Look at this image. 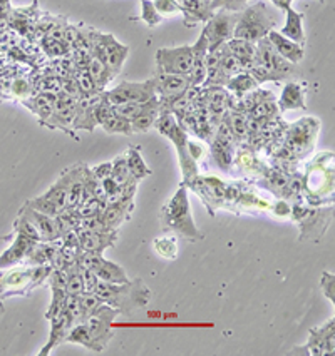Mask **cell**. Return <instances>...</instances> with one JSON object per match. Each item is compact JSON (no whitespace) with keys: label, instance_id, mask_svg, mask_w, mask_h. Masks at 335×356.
Segmentation results:
<instances>
[{"label":"cell","instance_id":"obj_1","mask_svg":"<svg viewBox=\"0 0 335 356\" xmlns=\"http://www.w3.org/2000/svg\"><path fill=\"white\" fill-rule=\"evenodd\" d=\"M102 303L113 306L119 314L131 316L138 309L146 308L151 301V289L144 284L141 278L130 280L126 283H101L94 291Z\"/></svg>","mask_w":335,"mask_h":356},{"label":"cell","instance_id":"obj_2","mask_svg":"<svg viewBox=\"0 0 335 356\" xmlns=\"http://www.w3.org/2000/svg\"><path fill=\"white\" fill-rule=\"evenodd\" d=\"M159 222L163 231L175 233L189 243H196L203 239V233L194 225L188 197V186L185 183L180 184V188L173 194L171 200L161 208Z\"/></svg>","mask_w":335,"mask_h":356},{"label":"cell","instance_id":"obj_3","mask_svg":"<svg viewBox=\"0 0 335 356\" xmlns=\"http://www.w3.org/2000/svg\"><path fill=\"white\" fill-rule=\"evenodd\" d=\"M51 264L44 266H29L24 264L22 268H6L0 270V308L3 309V301L14 296H27L34 288L45 284Z\"/></svg>","mask_w":335,"mask_h":356},{"label":"cell","instance_id":"obj_4","mask_svg":"<svg viewBox=\"0 0 335 356\" xmlns=\"http://www.w3.org/2000/svg\"><path fill=\"white\" fill-rule=\"evenodd\" d=\"M276 26V15L268 9L263 0H258L254 6H247L240 12L233 37L245 39L248 42L256 44L260 39L267 37L268 32Z\"/></svg>","mask_w":335,"mask_h":356},{"label":"cell","instance_id":"obj_5","mask_svg":"<svg viewBox=\"0 0 335 356\" xmlns=\"http://www.w3.org/2000/svg\"><path fill=\"white\" fill-rule=\"evenodd\" d=\"M155 127L158 129L164 138H168L176 146L178 159H180V168L183 172V183H188L193 177L198 176L196 161L189 156L188 152V132L180 126L176 121L175 114L171 113H159L156 119Z\"/></svg>","mask_w":335,"mask_h":356},{"label":"cell","instance_id":"obj_6","mask_svg":"<svg viewBox=\"0 0 335 356\" xmlns=\"http://www.w3.org/2000/svg\"><path fill=\"white\" fill-rule=\"evenodd\" d=\"M292 219L300 227V241L318 243L325 234L327 227L332 222L334 208H307L302 204H293L290 209Z\"/></svg>","mask_w":335,"mask_h":356},{"label":"cell","instance_id":"obj_7","mask_svg":"<svg viewBox=\"0 0 335 356\" xmlns=\"http://www.w3.org/2000/svg\"><path fill=\"white\" fill-rule=\"evenodd\" d=\"M88 49L91 57H96L118 76L124 62L130 56V47L116 40L111 34H99L96 31H88Z\"/></svg>","mask_w":335,"mask_h":356},{"label":"cell","instance_id":"obj_8","mask_svg":"<svg viewBox=\"0 0 335 356\" xmlns=\"http://www.w3.org/2000/svg\"><path fill=\"white\" fill-rule=\"evenodd\" d=\"M256 52H255V62L254 64L260 65L270 74L272 82H283V81H292L293 77L299 76V70L297 65L292 62L285 60L279 52L275 51L274 45H272L268 37H263L258 42L255 44Z\"/></svg>","mask_w":335,"mask_h":356},{"label":"cell","instance_id":"obj_9","mask_svg":"<svg viewBox=\"0 0 335 356\" xmlns=\"http://www.w3.org/2000/svg\"><path fill=\"white\" fill-rule=\"evenodd\" d=\"M240 12L215 10V14L205 22L203 34L208 42V52L217 51L223 44H226L233 37L235 26H237Z\"/></svg>","mask_w":335,"mask_h":356},{"label":"cell","instance_id":"obj_10","mask_svg":"<svg viewBox=\"0 0 335 356\" xmlns=\"http://www.w3.org/2000/svg\"><path fill=\"white\" fill-rule=\"evenodd\" d=\"M118 314L119 313L116 312L113 306L104 303L96 314H93L88 321H84L86 328H88L91 334V339H93L94 353H101L109 345L111 338L114 337L113 323Z\"/></svg>","mask_w":335,"mask_h":356},{"label":"cell","instance_id":"obj_11","mask_svg":"<svg viewBox=\"0 0 335 356\" xmlns=\"http://www.w3.org/2000/svg\"><path fill=\"white\" fill-rule=\"evenodd\" d=\"M193 62L192 45L163 47L156 52V74H180L188 76Z\"/></svg>","mask_w":335,"mask_h":356},{"label":"cell","instance_id":"obj_12","mask_svg":"<svg viewBox=\"0 0 335 356\" xmlns=\"http://www.w3.org/2000/svg\"><path fill=\"white\" fill-rule=\"evenodd\" d=\"M104 96L113 106L126 104V102H148L150 99L156 97L155 82L153 79L143 82H127L114 86L111 90H106Z\"/></svg>","mask_w":335,"mask_h":356},{"label":"cell","instance_id":"obj_13","mask_svg":"<svg viewBox=\"0 0 335 356\" xmlns=\"http://www.w3.org/2000/svg\"><path fill=\"white\" fill-rule=\"evenodd\" d=\"M318 126H320V124H318V119L305 118L288 127L287 144H285V149H287L288 154L304 156L305 152L310 151L313 143L317 140Z\"/></svg>","mask_w":335,"mask_h":356},{"label":"cell","instance_id":"obj_14","mask_svg":"<svg viewBox=\"0 0 335 356\" xmlns=\"http://www.w3.org/2000/svg\"><path fill=\"white\" fill-rule=\"evenodd\" d=\"M302 350H293L292 353H304L310 356H327L335 351V320L330 318L322 326L312 328L309 333V341Z\"/></svg>","mask_w":335,"mask_h":356},{"label":"cell","instance_id":"obj_15","mask_svg":"<svg viewBox=\"0 0 335 356\" xmlns=\"http://www.w3.org/2000/svg\"><path fill=\"white\" fill-rule=\"evenodd\" d=\"M76 96H71V94L57 92V101L56 107H54L52 114L49 115V119L45 121L42 126L51 127V129H62L68 132L69 136H74V115H76V104H77Z\"/></svg>","mask_w":335,"mask_h":356},{"label":"cell","instance_id":"obj_16","mask_svg":"<svg viewBox=\"0 0 335 356\" xmlns=\"http://www.w3.org/2000/svg\"><path fill=\"white\" fill-rule=\"evenodd\" d=\"M82 266L93 271L104 283H126V281H130L126 271L119 264L106 259L102 254L82 252Z\"/></svg>","mask_w":335,"mask_h":356},{"label":"cell","instance_id":"obj_17","mask_svg":"<svg viewBox=\"0 0 335 356\" xmlns=\"http://www.w3.org/2000/svg\"><path fill=\"white\" fill-rule=\"evenodd\" d=\"M155 82L156 96L159 99V104H166L173 99L180 97L192 87L188 76H180V74H156L153 77Z\"/></svg>","mask_w":335,"mask_h":356},{"label":"cell","instance_id":"obj_18","mask_svg":"<svg viewBox=\"0 0 335 356\" xmlns=\"http://www.w3.org/2000/svg\"><path fill=\"white\" fill-rule=\"evenodd\" d=\"M76 234L82 252L93 254H104L107 248H113L118 239V231H93L82 226L77 227Z\"/></svg>","mask_w":335,"mask_h":356},{"label":"cell","instance_id":"obj_19","mask_svg":"<svg viewBox=\"0 0 335 356\" xmlns=\"http://www.w3.org/2000/svg\"><path fill=\"white\" fill-rule=\"evenodd\" d=\"M132 200L134 197H123V200L106 202L104 208L99 213V218H101L106 231H118V227L131 218L132 209H134Z\"/></svg>","mask_w":335,"mask_h":356},{"label":"cell","instance_id":"obj_20","mask_svg":"<svg viewBox=\"0 0 335 356\" xmlns=\"http://www.w3.org/2000/svg\"><path fill=\"white\" fill-rule=\"evenodd\" d=\"M36 241L34 239L27 238V236L15 233L14 243L10 244L9 250H6L0 254V270H6V268L17 266V264H22L29 252L32 251Z\"/></svg>","mask_w":335,"mask_h":356},{"label":"cell","instance_id":"obj_21","mask_svg":"<svg viewBox=\"0 0 335 356\" xmlns=\"http://www.w3.org/2000/svg\"><path fill=\"white\" fill-rule=\"evenodd\" d=\"M49 321H51V334H49L47 345L39 351V356L51 355L54 348H57L59 345H62V343H65V337H68V333L71 331L72 326L76 325L72 318L69 316L64 309H62L61 314H57L56 318H52V320Z\"/></svg>","mask_w":335,"mask_h":356},{"label":"cell","instance_id":"obj_22","mask_svg":"<svg viewBox=\"0 0 335 356\" xmlns=\"http://www.w3.org/2000/svg\"><path fill=\"white\" fill-rule=\"evenodd\" d=\"M183 14V22L186 27H192L194 24L206 22L215 10L212 9V0H178Z\"/></svg>","mask_w":335,"mask_h":356},{"label":"cell","instance_id":"obj_23","mask_svg":"<svg viewBox=\"0 0 335 356\" xmlns=\"http://www.w3.org/2000/svg\"><path fill=\"white\" fill-rule=\"evenodd\" d=\"M193 47V62L192 69H189V82L192 87H201L206 77V56H208V42H206L205 34L201 32L198 40L194 42Z\"/></svg>","mask_w":335,"mask_h":356},{"label":"cell","instance_id":"obj_24","mask_svg":"<svg viewBox=\"0 0 335 356\" xmlns=\"http://www.w3.org/2000/svg\"><path fill=\"white\" fill-rule=\"evenodd\" d=\"M19 213H24L26 216L31 219L32 225L36 226V229L39 231L40 234V241H59L61 239V233L57 229L56 219L52 216H47V214L39 213V211L29 208V206L24 204L22 209Z\"/></svg>","mask_w":335,"mask_h":356},{"label":"cell","instance_id":"obj_25","mask_svg":"<svg viewBox=\"0 0 335 356\" xmlns=\"http://www.w3.org/2000/svg\"><path fill=\"white\" fill-rule=\"evenodd\" d=\"M267 37L272 42V45H274L275 51L279 52L285 60L292 62V64L295 65L304 60V56H305L304 45H299L293 42V40L287 39V37H283L279 31H275V29H272V31L267 34Z\"/></svg>","mask_w":335,"mask_h":356},{"label":"cell","instance_id":"obj_26","mask_svg":"<svg viewBox=\"0 0 335 356\" xmlns=\"http://www.w3.org/2000/svg\"><path fill=\"white\" fill-rule=\"evenodd\" d=\"M57 101V92H39L31 99H24V104L27 106V109L31 113H34L39 119L40 124H44L49 119V115L52 114L54 107H56Z\"/></svg>","mask_w":335,"mask_h":356},{"label":"cell","instance_id":"obj_27","mask_svg":"<svg viewBox=\"0 0 335 356\" xmlns=\"http://www.w3.org/2000/svg\"><path fill=\"white\" fill-rule=\"evenodd\" d=\"M279 111H297L305 109V89L302 84L295 81H290L283 87L282 96H280L279 102H276Z\"/></svg>","mask_w":335,"mask_h":356},{"label":"cell","instance_id":"obj_28","mask_svg":"<svg viewBox=\"0 0 335 356\" xmlns=\"http://www.w3.org/2000/svg\"><path fill=\"white\" fill-rule=\"evenodd\" d=\"M61 239L59 241H39L34 244L32 251L29 252V256L24 263L29 266H44V264H51L56 258L57 250L61 248Z\"/></svg>","mask_w":335,"mask_h":356},{"label":"cell","instance_id":"obj_29","mask_svg":"<svg viewBox=\"0 0 335 356\" xmlns=\"http://www.w3.org/2000/svg\"><path fill=\"white\" fill-rule=\"evenodd\" d=\"M158 115H159V99L156 96L150 99V101L144 104V109L141 113L131 121L132 132H134V134H138V132H148L151 127H155V122L156 119H158Z\"/></svg>","mask_w":335,"mask_h":356},{"label":"cell","instance_id":"obj_30","mask_svg":"<svg viewBox=\"0 0 335 356\" xmlns=\"http://www.w3.org/2000/svg\"><path fill=\"white\" fill-rule=\"evenodd\" d=\"M226 45H228L230 52L233 54L235 59L238 60V64L242 65V69L248 72L255 62V44L248 42L245 39H238V37H231L228 42H226Z\"/></svg>","mask_w":335,"mask_h":356},{"label":"cell","instance_id":"obj_31","mask_svg":"<svg viewBox=\"0 0 335 356\" xmlns=\"http://www.w3.org/2000/svg\"><path fill=\"white\" fill-rule=\"evenodd\" d=\"M287 14V20H285V26L280 31V34L287 39L293 40L295 44L305 45V32H304V14H299L297 10H293L292 7H288L285 10Z\"/></svg>","mask_w":335,"mask_h":356},{"label":"cell","instance_id":"obj_32","mask_svg":"<svg viewBox=\"0 0 335 356\" xmlns=\"http://www.w3.org/2000/svg\"><path fill=\"white\" fill-rule=\"evenodd\" d=\"M37 7V3L31 6L29 9H12L9 20H7V27L14 29L17 31L20 35H31V32L34 31L36 27V20L34 15H32V10Z\"/></svg>","mask_w":335,"mask_h":356},{"label":"cell","instance_id":"obj_33","mask_svg":"<svg viewBox=\"0 0 335 356\" xmlns=\"http://www.w3.org/2000/svg\"><path fill=\"white\" fill-rule=\"evenodd\" d=\"M258 82L255 81V77L251 76L247 70H242V72L237 74V76L230 77L228 82L225 84V89L228 90L231 96H237L238 99H243L247 94L254 92V90L258 89Z\"/></svg>","mask_w":335,"mask_h":356},{"label":"cell","instance_id":"obj_34","mask_svg":"<svg viewBox=\"0 0 335 356\" xmlns=\"http://www.w3.org/2000/svg\"><path fill=\"white\" fill-rule=\"evenodd\" d=\"M233 151L235 146L231 144H225L218 139H212V147H210V154H212L213 161L223 171H230L233 165Z\"/></svg>","mask_w":335,"mask_h":356},{"label":"cell","instance_id":"obj_35","mask_svg":"<svg viewBox=\"0 0 335 356\" xmlns=\"http://www.w3.org/2000/svg\"><path fill=\"white\" fill-rule=\"evenodd\" d=\"M126 163H127V168H130L131 176L134 177V181H138V183L151 174V169L148 168L146 163H144L139 147L132 146V147L127 149Z\"/></svg>","mask_w":335,"mask_h":356},{"label":"cell","instance_id":"obj_36","mask_svg":"<svg viewBox=\"0 0 335 356\" xmlns=\"http://www.w3.org/2000/svg\"><path fill=\"white\" fill-rule=\"evenodd\" d=\"M88 72H89V76L93 77V81L96 82L99 90H104L106 86L116 77V74L113 72V70L107 67L104 62L96 59V57H91V60L88 64Z\"/></svg>","mask_w":335,"mask_h":356},{"label":"cell","instance_id":"obj_37","mask_svg":"<svg viewBox=\"0 0 335 356\" xmlns=\"http://www.w3.org/2000/svg\"><path fill=\"white\" fill-rule=\"evenodd\" d=\"M111 177L121 186V189L124 188H132V186H138V181H134V177L131 176L130 168H127L126 163V154L116 157L113 161V169H111Z\"/></svg>","mask_w":335,"mask_h":356},{"label":"cell","instance_id":"obj_38","mask_svg":"<svg viewBox=\"0 0 335 356\" xmlns=\"http://www.w3.org/2000/svg\"><path fill=\"white\" fill-rule=\"evenodd\" d=\"M77 300H79V314H77V323H84L88 321L93 314H96L99 309H101V306L104 305L102 303L99 298L94 295V293H81L79 296H77Z\"/></svg>","mask_w":335,"mask_h":356},{"label":"cell","instance_id":"obj_39","mask_svg":"<svg viewBox=\"0 0 335 356\" xmlns=\"http://www.w3.org/2000/svg\"><path fill=\"white\" fill-rule=\"evenodd\" d=\"M218 64H220V70L226 79L237 76V74H240L243 70L242 65L238 64V60L233 57V54L230 52L228 45L226 44H223L218 47Z\"/></svg>","mask_w":335,"mask_h":356},{"label":"cell","instance_id":"obj_40","mask_svg":"<svg viewBox=\"0 0 335 356\" xmlns=\"http://www.w3.org/2000/svg\"><path fill=\"white\" fill-rule=\"evenodd\" d=\"M82 259L65 270V291L68 295H81L84 293V280H82Z\"/></svg>","mask_w":335,"mask_h":356},{"label":"cell","instance_id":"obj_41","mask_svg":"<svg viewBox=\"0 0 335 356\" xmlns=\"http://www.w3.org/2000/svg\"><path fill=\"white\" fill-rule=\"evenodd\" d=\"M101 127L107 132V134H123V136L134 134V132H132V127H131V121H127V119L123 118V115L116 114L114 111H113V114H111L109 118H107L106 121L101 124Z\"/></svg>","mask_w":335,"mask_h":356},{"label":"cell","instance_id":"obj_42","mask_svg":"<svg viewBox=\"0 0 335 356\" xmlns=\"http://www.w3.org/2000/svg\"><path fill=\"white\" fill-rule=\"evenodd\" d=\"M74 79H76L77 90H79V99L94 97V96H99V94L102 92V90H99L96 82L93 81V77L89 76L88 70H77L76 77Z\"/></svg>","mask_w":335,"mask_h":356},{"label":"cell","instance_id":"obj_43","mask_svg":"<svg viewBox=\"0 0 335 356\" xmlns=\"http://www.w3.org/2000/svg\"><path fill=\"white\" fill-rule=\"evenodd\" d=\"M40 44H42L44 52L51 57H62L71 51V44H69L68 40L57 39V37L52 35H44Z\"/></svg>","mask_w":335,"mask_h":356},{"label":"cell","instance_id":"obj_44","mask_svg":"<svg viewBox=\"0 0 335 356\" xmlns=\"http://www.w3.org/2000/svg\"><path fill=\"white\" fill-rule=\"evenodd\" d=\"M155 250L161 258L176 259L178 258V241L175 236H163V238L155 239Z\"/></svg>","mask_w":335,"mask_h":356},{"label":"cell","instance_id":"obj_45","mask_svg":"<svg viewBox=\"0 0 335 356\" xmlns=\"http://www.w3.org/2000/svg\"><path fill=\"white\" fill-rule=\"evenodd\" d=\"M14 233H19V234L27 236V238L34 239L36 243L40 241L39 231L36 229V226L32 225L31 219H29L24 213H19L17 219H15V221H14Z\"/></svg>","mask_w":335,"mask_h":356},{"label":"cell","instance_id":"obj_46","mask_svg":"<svg viewBox=\"0 0 335 356\" xmlns=\"http://www.w3.org/2000/svg\"><path fill=\"white\" fill-rule=\"evenodd\" d=\"M141 2V20L146 22L150 27L158 26V24L163 20V15L156 10L153 0H139Z\"/></svg>","mask_w":335,"mask_h":356},{"label":"cell","instance_id":"obj_47","mask_svg":"<svg viewBox=\"0 0 335 356\" xmlns=\"http://www.w3.org/2000/svg\"><path fill=\"white\" fill-rule=\"evenodd\" d=\"M144 104H146V102H126V104H119L113 107L116 114L123 115L127 121H132V119L144 109Z\"/></svg>","mask_w":335,"mask_h":356},{"label":"cell","instance_id":"obj_48","mask_svg":"<svg viewBox=\"0 0 335 356\" xmlns=\"http://www.w3.org/2000/svg\"><path fill=\"white\" fill-rule=\"evenodd\" d=\"M9 96L17 97V99H20V101H24V99L32 96L31 84H29L26 79H14V81L10 82V87H9Z\"/></svg>","mask_w":335,"mask_h":356},{"label":"cell","instance_id":"obj_49","mask_svg":"<svg viewBox=\"0 0 335 356\" xmlns=\"http://www.w3.org/2000/svg\"><path fill=\"white\" fill-rule=\"evenodd\" d=\"M248 0H212L213 10H228L242 12L247 7Z\"/></svg>","mask_w":335,"mask_h":356},{"label":"cell","instance_id":"obj_50","mask_svg":"<svg viewBox=\"0 0 335 356\" xmlns=\"http://www.w3.org/2000/svg\"><path fill=\"white\" fill-rule=\"evenodd\" d=\"M322 291L327 300H330V303H335V276L334 273L324 271L322 273V281H320Z\"/></svg>","mask_w":335,"mask_h":356},{"label":"cell","instance_id":"obj_51","mask_svg":"<svg viewBox=\"0 0 335 356\" xmlns=\"http://www.w3.org/2000/svg\"><path fill=\"white\" fill-rule=\"evenodd\" d=\"M153 3L161 15L181 14V6L178 3V0H155Z\"/></svg>","mask_w":335,"mask_h":356},{"label":"cell","instance_id":"obj_52","mask_svg":"<svg viewBox=\"0 0 335 356\" xmlns=\"http://www.w3.org/2000/svg\"><path fill=\"white\" fill-rule=\"evenodd\" d=\"M82 280H84V291L88 293L96 291L98 284L101 283V280L93 271L88 270V268H82Z\"/></svg>","mask_w":335,"mask_h":356},{"label":"cell","instance_id":"obj_53","mask_svg":"<svg viewBox=\"0 0 335 356\" xmlns=\"http://www.w3.org/2000/svg\"><path fill=\"white\" fill-rule=\"evenodd\" d=\"M111 169H113V161H109V163H104V164H99L96 168H91V172L94 174V177L99 181L106 179V177L111 176Z\"/></svg>","mask_w":335,"mask_h":356},{"label":"cell","instance_id":"obj_54","mask_svg":"<svg viewBox=\"0 0 335 356\" xmlns=\"http://www.w3.org/2000/svg\"><path fill=\"white\" fill-rule=\"evenodd\" d=\"M188 152L194 161H200L201 157L205 156V147L201 146V144H198V143H194V140L188 139Z\"/></svg>","mask_w":335,"mask_h":356},{"label":"cell","instance_id":"obj_55","mask_svg":"<svg viewBox=\"0 0 335 356\" xmlns=\"http://www.w3.org/2000/svg\"><path fill=\"white\" fill-rule=\"evenodd\" d=\"M290 213V208H288V204L285 201H279V204L275 206V214H279V216H285V214Z\"/></svg>","mask_w":335,"mask_h":356},{"label":"cell","instance_id":"obj_56","mask_svg":"<svg viewBox=\"0 0 335 356\" xmlns=\"http://www.w3.org/2000/svg\"><path fill=\"white\" fill-rule=\"evenodd\" d=\"M272 3H274V6L276 7V9H280V10H287L288 7H292V2L293 0H270Z\"/></svg>","mask_w":335,"mask_h":356},{"label":"cell","instance_id":"obj_57","mask_svg":"<svg viewBox=\"0 0 335 356\" xmlns=\"http://www.w3.org/2000/svg\"><path fill=\"white\" fill-rule=\"evenodd\" d=\"M318 2H320V3H324V0H318Z\"/></svg>","mask_w":335,"mask_h":356}]
</instances>
